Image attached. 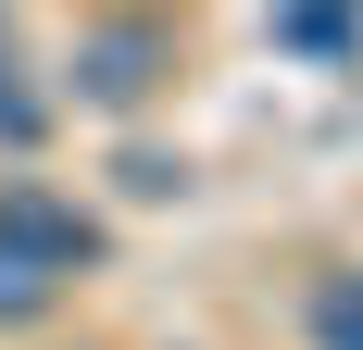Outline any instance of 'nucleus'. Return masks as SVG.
<instances>
[{
    "label": "nucleus",
    "mask_w": 363,
    "mask_h": 350,
    "mask_svg": "<svg viewBox=\"0 0 363 350\" xmlns=\"http://www.w3.org/2000/svg\"><path fill=\"white\" fill-rule=\"evenodd\" d=\"M101 250V225L50 188H0V325H38L75 288V263Z\"/></svg>",
    "instance_id": "obj_1"
},
{
    "label": "nucleus",
    "mask_w": 363,
    "mask_h": 350,
    "mask_svg": "<svg viewBox=\"0 0 363 350\" xmlns=\"http://www.w3.org/2000/svg\"><path fill=\"white\" fill-rule=\"evenodd\" d=\"M150 88H163V38H150V26H88V38H75V101L138 113Z\"/></svg>",
    "instance_id": "obj_2"
},
{
    "label": "nucleus",
    "mask_w": 363,
    "mask_h": 350,
    "mask_svg": "<svg viewBox=\"0 0 363 350\" xmlns=\"http://www.w3.org/2000/svg\"><path fill=\"white\" fill-rule=\"evenodd\" d=\"M313 350H363V276H326V288H313Z\"/></svg>",
    "instance_id": "obj_3"
},
{
    "label": "nucleus",
    "mask_w": 363,
    "mask_h": 350,
    "mask_svg": "<svg viewBox=\"0 0 363 350\" xmlns=\"http://www.w3.org/2000/svg\"><path fill=\"white\" fill-rule=\"evenodd\" d=\"M38 125H50V101H26V88H13V63H0V150H26Z\"/></svg>",
    "instance_id": "obj_4"
}]
</instances>
